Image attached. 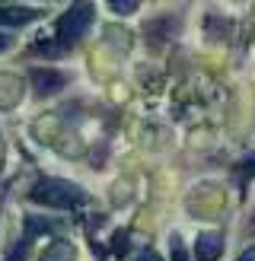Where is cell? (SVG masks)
<instances>
[{
	"instance_id": "obj_1",
	"label": "cell",
	"mask_w": 255,
	"mask_h": 261,
	"mask_svg": "<svg viewBox=\"0 0 255 261\" xmlns=\"http://www.w3.org/2000/svg\"><path fill=\"white\" fill-rule=\"evenodd\" d=\"M29 198L35 204H45V207H61V211H67V207H80L86 201L83 188L70 185V181H61V178H42L38 185L29 191Z\"/></svg>"
},
{
	"instance_id": "obj_2",
	"label": "cell",
	"mask_w": 255,
	"mask_h": 261,
	"mask_svg": "<svg viewBox=\"0 0 255 261\" xmlns=\"http://www.w3.org/2000/svg\"><path fill=\"white\" fill-rule=\"evenodd\" d=\"M89 25H93V7H89V4H76V7H70L61 16V22H58V38H61L64 45L80 42Z\"/></svg>"
},
{
	"instance_id": "obj_3",
	"label": "cell",
	"mask_w": 255,
	"mask_h": 261,
	"mask_svg": "<svg viewBox=\"0 0 255 261\" xmlns=\"http://www.w3.org/2000/svg\"><path fill=\"white\" fill-rule=\"evenodd\" d=\"M64 83H67V76L51 70V67H38L32 70V86L38 96H48V93H58V89H64Z\"/></svg>"
},
{
	"instance_id": "obj_4",
	"label": "cell",
	"mask_w": 255,
	"mask_h": 261,
	"mask_svg": "<svg viewBox=\"0 0 255 261\" xmlns=\"http://www.w3.org/2000/svg\"><path fill=\"white\" fill-rule=\"evenodd\" d=\"M223 252V236L220 232H201L195 242V258L198 261H217Z\"/></svg>"
},
{
	"instance_id": "obj_5",
	"label": "cell",
	"mask_w": 255,
	"mask_h": 261,
	"mask_svg": "<svg viewBox=\"0 0 255 261\" xmlns=\"http://www.w3.org/2000/svg\"><path fill=\"white\" fill-rule=\"evenodd\" d=\"M22 99V80L13 73H0V109H13Z\"/></svg>"
},
{
	"instance_id": "obj_6",
	"label": "cell",
	"mask_w": 255,
	"mask_h": 261,
	"mask_svg": "<svg viewBox=\"0 0 255 261\" xmlns=\"http://www.w3.org/2000/svg\"><path fill=\"white\" fill-rule=\"evenodd\" d=\"M42 261H76V245L61 239L55 245H48V252L42 255Z\"/></svg>"
},
{
	"instance_id": "obj_7",
	"label": "cell",
	"mask_w": 255,
	"mask_h": 261,
	"mask_svg": "<svg viewBox=\"0 0 255 261\" xmlns=\"http://www.w3.org/2000/svg\"><path fill=\"white\" fill-rule=\"evenodd\" d=\"M32 16L35 13L26 7H0V22H7V25H26Z\"/></svg>"
},
{
	"instance_id": "obj_8",
	"label": "cell",
	"mask_w": 255,
	"mask_h": 261,
	"mask_svg": "<svg viewBox=\"0 0 255 261\" xmlns=\"http://www.w3.org/2000/svg\"><path fill=\"white\" fill-rule=\"evenodd\" d=\"M38 232H51V223H45L42 217H29V239L38 236Z\"/></svg>"
},
{
	"instance_id": "obj_9",
	"label": "cell",
	"mask_w": 255,
	"mask_h": 261,
	"mask_svg": "<svg viewBox=\"0 0 255 261\" xmlns=\"http://www.w3.org/2000/svg\"><path fill=\"white\" fill-rule=\"evenodd\" d=\"M26 255H29V239L16 242V249L10 252V258H7V261H26Z\"/></svg>"
},
{
	"instance_id": "obj_10",
	"label": "cell",
	"mask_w": 255,
	"mask_h": 261,
	"mask_svg": "<svg viewBox=\"0 0 255 261\" xmlns=\"http://www.w3.org/2000/svg\"><path fill=\"white\" fill-rule=\"evenodd\" d=\"M172 261H188V255L182 249V242H178V236H172Z\"/></svg>"
},
{
	"instance_id": "obj_11",
	"label": "cell",
	"mask_w": 255,
	"mask_h": 261,
	"mask_svg": "<svg viewBox=\"0 0 255 261\" xmlns=\"http://www.w3.org/2000/svg\"><path fill=\"white\" fill-rule=\"evenodd\" d=\"M112 10H118V13H131V10H137V4H134V0H124V4H121V0H115Z\"/></svg>"
},
{
	"instance_id": "obj_12",
	"label": "cell",
	"mask_w": 255,
	"mask_h": 261,
	"mask_svg": "<svg viewBox=\"0 0 255 261\" xmlns=\"http://www.w3.org/2000/svg\"><path fill=\"white\" fill-rule=\"evenodd\" d=\"M242 172H246V175H255V156H252L249 163H242Z\"/></svg>"
},
{
	"instance_id": "obj_13",
	"label": "cell",
	"mask_w": 255,
	"mask_h": 261,
	"mask_svg": "<svg viewBox=\"0 0 255 261\" xmlns=\"http://www.w3.org/2000/svg\"><path fill=\"white\" fill-rule=\"evenodd\" d=\"M239 261H255V249H246V252L239 255Z\"/></svg>"
},
{
	"instance_id": "obj_14",
	"label": "cell",
	"mask_w": 255,
	"mask_h": 261,
	"mask_svg": "<svg viewBox=\"0 0 255 261\" xmlns=\"http://www.w3.org/2000/svg\"><path fill=\"white\" fill-rule=\"evenodd\" d=\"M140 261H160V258H157V252H144V258H140Z\"/></svg>"
},
{
	"instance_id": "obj_15",
	"label": "cell",
	"mask_w": 255,
	"mask_h": 261,
	"mask_svg": "<svg viewBox=\"0 0 255 261\" xmlns=\"http://www.w3.org/2000/svg\"><path fill=\"white\" fill-rule=\"evenodd\" d=\"M0 166H4V137H0Z\"/></svg>"
},
{
	"instance_id": "obj_16",
	"label": "cell",
	"mask_w": 255,
	"mask_h": 261,
	"mask_svg": "<svg viewBox=\"0 0 255 261\" xmlns=\"http://www.w3.org/2000/svg\"><path fill=\"white\" fill-rule=\"evenodd\" d=\"M7 42H10V38H4V35H0V51H4V48H7Z\"/></svg>"
}]
</instances>
